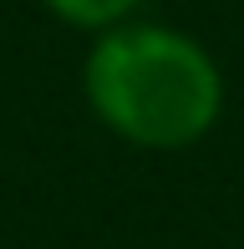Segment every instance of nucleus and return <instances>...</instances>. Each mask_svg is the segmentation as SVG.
<instances>
[{"mask_svg": "<svg viewBox=\"0 0 244 249\" xmlns=\"http://www.w3.org/2000/svg\"><path fill=\"white\" fill-rule=\"evenodd\" d=\"M41 5H46L56 20H66V26L92 31V36H97V31H107V26L132 20L142 0H41Z\"/></svg>", "mask_w": 244, "mask_h": 249, "instance_id": "nucleus-2", "label": "nucleus"}, {"mask_svg": "<svg viewBox=\"0 0 244 249\" xmlns=\"http://www.w3.org/2000/svg\"><path fill=\"white\" fill-rule=\"evenodd\" d=\"M82 97L112 138L148 153H178L214 132L224 76L188 31L122 20L97 31L82 61Z\"/></svg>", "mask_w": 244, "mask_h": 249, "instance_id": "nucleus-1", "label": "nucleus"}]
</instances>
